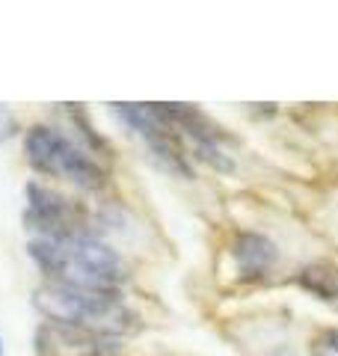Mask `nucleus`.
<instances>
[{"instance_id":"20e7f679","label":"nucleus","mask_w":338,"mask_h":356,"mask_svg":"<svg viewBox=\"0 0 338 356\" xmlns=\"http://www.w3.org/2000/svg\"><path fill=\"white\" fill-rule=\"evenodd\" d=\"M232 252L243 273H264L276 259L273 241H267L264 235H258V232H243V235H238Z\"/></svg>"},{"instance_id":"f257e3e1","label":"nucleus","mask_w":338,"mask_h":356,"mask_svg":"<svg viewBox=\"0 0 338 356\" xmlns=\"http://www.w3.org/2000/svg\"><path fill=\"white\" fill-rule=\"evenodd\" d=\"M30 259L56 285H72L83 291H110L125 280V264L119 252L89 232L63 241H30Z\"/></svg>"},{"instance_id":"0eeeda50","label":"nucleus","mask_w":338,"mask_h":356,"mask_svg":"<svg viewBox=\"0 0 338 356\" xmlns=\"http://www.w3.org/2000/svg\"><path fill=\"white\" fill-rule=\"evenodd\" d=\"M0 356H3V339H0Z\"/></svg>"},{"instance_id":"7ed1b4c3","label":"nucleus","mask_w":338,"mask_h":356,"mask_svg":"<svg viewBox=\"0 0 338 356\" xmlns=\"http://www.w3.org/2000/svg\"><path fill=\"white\" fill-rule=\"evenodd\" d=\"M24 154L33 170L54 175V178L60 175L65 181L83 187V191H101L107 184L104 166L83 146H77L74 140H69L56 128H48V125L30 128L24 137Z\"/></svg>"},{"instance_id":"423d86ee","label":"nucleus","mask_w":338,"mask_h":356,"mask_svg":"<svg viewBox=\"0 0 338 356\" xmlns=\"http://www.w3.org/2000/svg\"><path fill=\"white\" fill-rule=\"evenodd\" d=\"M314 353L318 356H338V330H326L321 341L314 344Z\"/></svg>"},{"instance_id":"f03ea898","label":"nucleus","mask_w":338,"mask_h":356,"mask_svg":"<svg viewBox=\"0 0 338 356\" xmlns=\"http://www.w3.org/2000/svg\"><path fill=\"white\" fill-rule=\"evenodd\" d=\"M33 303L45 318H51L56 327L81 330L89 336H119V332L134 330L131 312L119 303L110 291H83L72 285H42L33 294Z\"/></svg>"},{"instance_id":"39448f33","label":"nucleus","mask_w":338,"mask_h":356,"mask_svg":"<svg viewBox=\"0 0 338 356\" xmlns=\"http://www.w3.org/2000/svg\"><path fill=\"white\" fill-rule=\"evenodd\" d=\"M300 285L312 291L318 300H335L338 297V273L332 264H309L300 270Z\"/></svg>"}]
</instances>
